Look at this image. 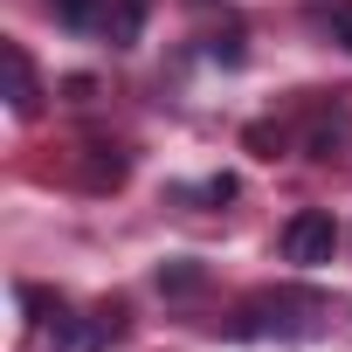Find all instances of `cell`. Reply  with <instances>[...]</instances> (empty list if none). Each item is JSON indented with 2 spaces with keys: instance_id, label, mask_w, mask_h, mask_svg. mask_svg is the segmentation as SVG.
Here are the masks:
<instances>
[{
  "instance_id": "6da1fadb",
  "label": "cell",
  "mask_w": 352,
  "mask_h": 352,
  "mask_svg": "<svg viewBox=\"0 0 352 352\" xmlns=\"http://www.w3.org/2000/svg\"><path fill=\"white\" fill-rule=\"evenodd\" d=\"M331 256H338V221H331L324 208H304V214L283 221V263H297V270H324Z\"/></svg>"
},
{
  "instance_id": "7a4b0ae2",
  "label": "cell",
  "mask_w": 352,
  "mask_h": 352,
  "mask_svg": "<svg viewBox=\"0 0 352 352\" xmlns=\"http://www.w3.org/2000/svg\"><path fill=\"white\" fill-rule=\"evenodd\" d=\"M124 324V311H104V318H56V352H104V338Z\"/></svg>"
},
{
  "instance_id": "3957f363",
  "label": "cell",
  "mask_w": 352,
  "mask_h": 352,
  "mask_svg": "<svg viewBox=\"0 0 352 352\" xmlns=\"http://www.w3.org/2000/svg\"><path fill=\"white\" fill-rule=\"evenodd\" d=\"M145 14H152V0H111V14H104V21H111V42L131 49L138 28H145Z\"/></svg>"
},
{
  "instance_id": "277c9868",
  "label": "cell",
  "mask_w": 352,
  "mask_h": 352,
  "mask_svg": "<svg viewBox=\"0 0 352 352\" xmlns=\"http://www.w3.org/2000/svg\"><path fill=\"white\" fill-rule=\"evenodd\" d=\"M8 97H14V111H21V118L42 104V90H35V69H28V56H21V49H8Z\"/></svg>"
},
{
  "instance_id": "5b68a950",
  "label": "cell",
  "mask_w": 352,
  "mask_h": 352,
  "mask_svg": "<svg viewBox=\"0 0 352 352\" xmlns=\"http://www.w3.org/2000/svg\"><path fill=\"white\" fill-rule=\"evenodd\" d=\"M83 180H90V187H118V180H124V152H118V145H90Z\"/></svg>"
},
{
  "instance_id": "8992f818",
  "label": "cell",
  "mask_w": 352,
  "mask_h": 352,
  "mask_svg": "<svg viewBox=\"0 0 352 352\" xmlns=\"http://www.w3.org/2000/svg\"><path fill=\"white\" fill-rule=\"evenodd\" d=\"M345 138H352V118L338 111V118H324V124L311 131V159H338V145H345Z\"/></svg>"
},
{
  "instance_id": "52a82bcc",
  "label": "cell",
  "mask_w": 352,
  "mask_h": 352,
  "mask_svg": "<svg viewBox=\"0 0 352 352\" xmlns=\"http://www.w3.org/2000/svg\"><path fill=\"white\" fill-rule=\"evenodd\" d=\"M97 8H104V0H56V14H63L69 28H90V21H97Z\"/></svg>"
},
{
  "instance_id": "ba28073f",
  "label": "cell",
  "mask_w": 352,
  "mask_h": 352,
  "mask_svg": "<svg viewBox=\"0 0 352 352\" xmlns=\"http://www.w3.org/2000/svg\"><path fill=\"white\" fill-rule=\"evenodd\" d=\"M159 290H201V270L194 263H173V270H159Z\"/></svg>"
},
{
  "instance_id": "9c48e42d",
  "label": "cell",
  "mask_w": 352,
  "mask_h": 352,
  "mask_svg": "<svg viewBox=\"0 0 352 352\" xmlns=\"http://www.w3.org/2000/svg\"><path fill=\"white\" fill-rule=\"evenodd\" d=\"M331 35H338V49H352V0L331 8Z\"/></svg>"
},
{
  "instance_id": "30bf717a",
  "label": "cell",
  "mask_w": 352,
  "mask_h": 352,
  "mask_svg": "<svg viewBox=\"0 0 352 352\" xmlns=\"http://www.w3.org/2000/svg\"><path fill=\"white\" fill-rule=\"evenodd\" d=\"M21 304H28V311H35V318H49V311H63V297H49V290H35V283H28V290H21Z\"/></svg>"
}]
</instances>
